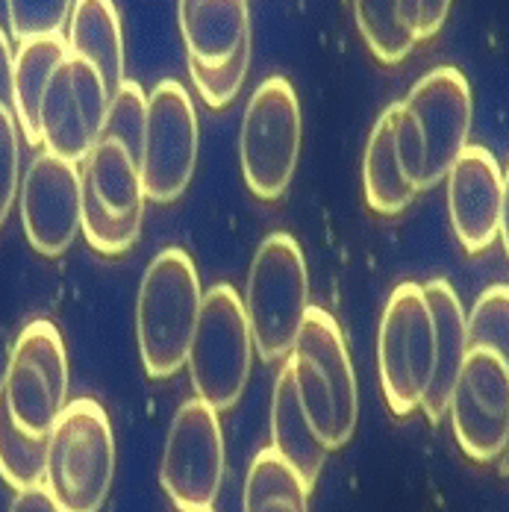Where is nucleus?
I'll return each instance as SVG.
<instances>
[{
	"label": "nucleus",
	"instance_id": "obj_22",
	"mask_svg": "<svg viewBox=\"0 0 509 512\" xmlns=\"http://www.w3.org/2000/svg\"><path fill=\"white\" fill-rule=\"evenodd\" d=\"M362 42L383 65L404 62L421 42L418 0H354Z\"/></svg>",
	"mask_w": 509,
	"mask_h": 512
},
{
	"label": "nucleus",
	"instance_id": "obj_17",
	"mask_svg": "<svg viewBox=\"0 0 509 512\" xmlns=\"http://www.w3.org/2000/svg\"><path fill=\"white\" fill-rule=\"evenodd\" d=\"M421 289L433 315L436 362H433V377L418 410H424L430 424H439L448 415L459 368L468 354V327H465V309L448 280H430V283H421Z\"/></svg>",
	"mask_w": 509,
	"mask_h": 512
},
{
	"label": "nucleus",
	"instance_id": "obj_34",
	"mask_svg": "<svg viewBox=\"0 0 509 512\" xmlns=\"http://www.w3.org/2000/svg\"><path fill=\"white\" fill-rule=\"evenodd\" d=\"M501 242H504V251L509 256V168L504 174V204H501V230H498Z\"/></svg>",
	"mask_w": 509,
	"mask_h": 512
},
{
	"label": "nucleus",
	"instance_id": "obj_19",
	"mask_svg": "<svg viewBox=\"0 0 509 512\" xmlns=\"http://www.w3.org/2000/svg\"><path fill=\"white\" fill-rule=\"evenodd\" d=\"M68 53L101 74L109 98L124 83V33L112 0H74L68 18Z\"/></svg>",
	"mask_w": 509,
	"mask_h": 512
},
{
	"label": "nucleus",
	"instance_id": "obj_3",
	"mask_svg": "<svg viewBox=\"0 0 509 512\" xmlns=\"http://www.w3.org/2000/svg\"><path fill=\"white\" fill-rule=\"evenodd\" d=\"M115 477V436L95 398L68 401L48 436L45 489L62 512H101Z\"/></svg>",
	"mask_w": 509,
	"mask_h": 512
},
{
	"label": "nucleus",
	"instance_id": "obj_15",
	"mask_svg": "<svg viewBox=\"0 0 509 512\" xmlns=\"http://www.w3.org/2000/svg\"><path fill=\"white\" fill-rule=\"evenodd\" d=\"M18 198L30 248L51 259L65 254L80 236L83 224L80 168L62 156L42 151L24 171Z\"/></svg>",
	"mask_w": 509,
	"mask_h": 512
},
{
	"label": "nucleus",
	"instance_id": "obj_32",
	"mask_svg": "<svg viewBox=\"0 0 509 512\" xmlns=\"http://www.w3.org/2000/svg\"><path fill=\"white\" fill-rule=\"evenodd\" d=\"M9 512H62V510H59V504L53 501V495L45 489V483H42V486H33V489H21V492H15Z\"/></svg>",
	"mask_w": 509,
	"mask_h": 512
},
{
	"label": "nucleus",
	"instance_id": "obj_14",
	"mask_svg": "<svg viewBox=\"0 0 509 512\" xmlns=\"http://www.w3.org/2000/svg\"><path fill=\"white\" fill-rule=\"evenodd\" d=\"M448 415L465 457L474 462L498 460L509 430L507 362L489 351H468Z\"/></svg>",
	"mask_w": 509,
	"mask_h": 512
},
{
	"label": "nucleus",
	"instance_id": "obj_24",
	"mask_svg": "<svg viewBox=\"0 0 509 512\" xmlns=\"http://www.w3.org/2000/svg\"><path fill=\"white\" fill-rule=\"evenodd\" d=\"M245 512H309V486L274 448L259 451L251 462Z\"/></svg>",
	"mask_w": 509,
	"mask_h": 512
},
{
	"label": "nucleus",
	"instance_id": "obj_6",
	"mask_svg": "<svg viewBox=\"0 0 509 512\" xmlns=\"http://www.w3.org/2000/svg\"><path fill=\"white\" fill-rule=\"evenodd\" d=\"M83 224L80 233L103 256L127 254L142 233L145 186L139 159L118 139L101 136L83 159Z\"/></svg>",
	"mask_w": 509,
	"mask_h": 512
},
{
	"label": "nucleus",
	"instance_id": "obj_7",
	"mask_svg": "<svg viewBox=\"0 0 509 512\" xmlns=\"http://www.w3.org/2000/svg\"><path fill=\"white\" fill-rule=\"evenodd\" d=\"M301 103L286 77H268L248 101L239 162L248 189L259 201H277L292 186L301 156Z\"/></svg>",
	"mask_w": 509,
	"mask_h": 512
},
{
	"label": "nucleus",
	"instance_id": "obj_20",
	"mask_svg": "<svg viewBox=\"0 0 509 512\" xmlns=\"http://www.w3.org/2000/svg\"><path fill=\"white\" fill-rule=\"evenodd\" d=\"M271 448L280 454V460L289 462L301 474L309 489L315 486L327 460V448L306 418L289 365H283L271 395Z\"/></svg>",
	"mask_w": 509,
	"mask_h": 512
},
{
	"label": "nucleus",
	"instance_id": "obj_12",
	"mask_svg": "<svg viewBox=\"0 0 509 512\" xmlns=\"http://www.w3.org/2000/svg\"><path fill=\"white\" fill-rule=\"evenodd\" d=\"M106 112L109 92L101 74L89 62L68 53L53 71L39 109L45 151L80 165L103 136Z\"/></svg>",
	"mask_w": 509,
	"mask_h": 512
},
{
	"label": "nucleus",
	"instance_id": "obj_23",
	"mask_svg": "<svg viewBox=\"0 0 509 512\" xmlns=\"http://www.w3.org/2000/svg\"><path fill=\"white\" fill-rule=\"evenodd\" d=\"M68 56V42L62 36H42L21 42L15 53V121L30 145H42L39 109L53 71Z\"/></svg>",
	"mask_w": 509,
	"mask_h": 512
},
{
	"label": "nucleus",
	"instance_id": "obj_25",
	"mask_svg": "<svg viewBox=\"0 0 509 512\" xmlns=\"http://www.w3.org/2000/svg\"><path fill=\"white\" fill-rule=\"evenodd\" d=\"M45 465H48V436H33L21 430L0 389V477L15 492L33 489L45 483Z\"/></svg>",
	"mask_w": 509,
	"mask_h": 512
},
{
	"label": "nucleus",
	"instance_id": "obj_31",
	"mask_svg": "<svg viewBox=\"0 0 509 512\" xmlns=\"http://www.w3.org/2000/svg\"><path fill=\"white\" fill-rule=\"evenodd\" d=\"M0 106L15 112V53L3 30H0Z\"/></svg>",
	"mask_w": 509,
	"mask_h": 512
},
{
	"label": "nucleus",
	"instance_id": "obj_36",
	"mask_svg": "<svg viewBox=\"0 0 509 512\" xmlns=\"http://www.w3.org/2000/svg\"><path fill=\"white\" fill-rule=\"evenodd\" d=\"M204 512H212V510H204Z\"/></svg>",
	"mask_w": 509,
	"mask_h": 512
},
{
	"label": "nucleus",
	"instance_id": "obj_4",
	"mask_svg": "<svg viewBox=\"0 0 509 512\" xmlns=\"http://www.w3.org/2000/svg\"><path fill=\"white\" fill-rule=\"evenodd\" d=\"M242 304L256 354L268 362L289 357L309 309L304 251L289 233H271L256 248Z\"/></svg>",
	"mask_w": 509,
	"mask_h": 512
},
{
	"label": "nucleus",
	"instance_id": "obj_16",
	"mask_svg": "<svg viewBox=\"0 0 509 512\" xmlns=\"http://www.w3.org/2000/svg\"><path fill=\"white\" fill-rule=\"evenodd\" d=\"M445 180L454 236L468 254H483L501 230L504 171L498 159L480 145H468Z\"/></svg>",
	"mask_w": 509,
	"mask_h": 512
},
{
	"label": "nucleus",
	"instance_id": "obj_5",
	"mask_svg": "<svg viewBox=\"0 0 509 512\" xmlns=\"http://www.w3.org/2000/svg\"><path fill=\"white\" fill-rule=\"evenodd\" d=\"M186 365L195 395L215 412L233 410L242 401L254 365V339L233 286L218 283L204 295Z\"/></svg>",
	"mask_w": 509,
	"mask_h": 512
},
{
	"label": "nucleus",
	"instance_id": "obj_10",
	"mask_svg": "<svg viewBox=\"0 0 509 512\" xmlns=\"http://www.w3.org/2000/svg\"><path fill=\"white\" fill-rule=\"evenodd\" d=\"M198 112L180 80H162L148 95L145 142L139 156L145 198L153 204L177 201L198 168Z\"/></svg>",
	"mask_w": 509,
	"mask_h": 512
},
{
	"label": "nucleus",
	"instance_id": "obj_27",
	"mask_svg": "<svg viewBox=\"0 0 509 512\" xmlns=\"http://www.w3.org/2000/svg\"><path fill=\"white\" fill-rule=\"evenodd\" d=\"M145 121H148V95L136 80H124L118 92L109 98V112L103 124V136L118 139L130 154L142 156L145 142Z\"/></svg>",
	"mask_w": 509,
	"mask_h": 512
},
{
	"label": "nucleus",
	"instance_id": "obj_13",
	"mask_svg": "<svg viewBox=\"0 0 509 512\" xmlns=\"http://www.w3.org/2000/svg\"><path fill=\"white\" fill-rule=\"evenodd\" d=\"M404 106L412 112L424 139L427 168H424L421 192H427L448 177L459 154L468 148L471 118H474L471 86L459 68L439 65L409 89Z\"/></svg>",
	"mask_w": 509,
	"mask_h": 512
},
{
	"label": "nucleus",
	"instance_id": "obj_35",
	"mask_svg": "<svg viewBox=\"0 0 509 512\" xmlns=\"http://www.w3.org/2000/svg\"><path fill=\"white\" fill-rule=\"evenodd\" d=\"M501 468H504V474L509 477V430H507V442H504V451H501Z\"/></svg>",
	"mask_w": 509,
	"mask_h": 512
},
{
	"label": "nucleus",
	"instance_id": "obj_21",
	"mask_svg": "<svg viewBox=\"0 0 509 512\" xmlns=\"http://www.w3.org/2000/svg\"><path fill=\"white\" fill-rule=\"evenodd\" d=\"M362 189L365 201L380 215H401L418 195L395 142V106H386L377 118L365 156H362Z\"/></svg>",
	"mask_w": 509,
	"mask_h": 512
},
{
	"label": "nucleus",
	"instance_id": "obj_1",
	"mask_svg": "<svg viewBox=\"0 0 509 512\" xmlns=\"http://www.w3.org/2000/svg\"><path fill=\"white\" fill-rule=\"evenodd\" d=\"M298 398L315 436L327 451L351 442L359 421V389L348 342L336 318L321 307L306 309L298 342L289 354Z\"/></svg>",
	"mask_w": 509,
	"mask_h": 512
},
{
	"label": "nucleus",
	"instance_id": "obj_26",
	"mask_svg": "<svg viewBox=\"0 0 509 512\" xmlns=\"http://www.w3.org/2000/svg\"><path fill=\"white\" fill-rule=\"evenodd\" d=\"M468 351H489L509 368V286L486 289L465 315Z\"/></svg>",
	"mask_w": 509,
	"mask_h": 512
},
{
	"label": "nucleus",
	"instance_id": "obj_33",
	"mask_svg": "<svg viewBox=\"0 0 509 512\" xmlns=\"http://www.w3.org/2000/svg\"><path fill=\"white\" fill-rule=\"evenodd\" d=\"M451 3L454 0H418V6H421V42L433 39L445 27Z\"/></svg>",
	"mask_w": 509,
	"mask_h": 512
},
{
	"label": "nucleus",
	"instance_id": "obj_11",
	"mask_svg": "<svg viewBox=\"0 0 509 512\" xmlns=\"http://www.w3.org/2000/svg\"><path fill=\"white\" fill-rule=\"evenodd\" d=\"M224 480V433L218 412L201 398L186 401L165 436L159 483L180 512L212 510Z\"/></svg>",
	"mask_w": 509,
	"mask_h": 512
},
{
	"label": "nucleus",
	"instance_id": "obj_9",
	"mask_svg": "<svg viewBox=\"0 0 509 512\" xmlns=\"http://www.w3.org/2000/svg\"><path fill=\"white\" fill-rule=\"evenodd\" d=\"M0 389L21 430L51 436L68 407V354L53 321L36 318L18 333Z\"/></svg>",
	"mask_w": 509,
	"mask_h": 512
},
{
	"label": "nucleus",
	"instance_id": "obj_8",
	"mask_svg": "<svg viewBox=\"0 0 509 512\" xmlns=\"http://www.w3.org/2000/svg\"><path fill=\"white\" fill-rule=\"evenodd\" d=\"M436 362L433 315L421 283H401L386 301L377 330V368L389 410L409 415L421 407Z\"/></svg>",
	"mask_w": 509,
	"mask_h": 512
},
{
	"label": "nucleus",
	"instance_id": "obj_29",
	"mask_svg": "<svg viewBox=\"0 0 509 512\" xmlns=\"http://www.w3.org/2000/svg\"><path fill=\"white\" fill-rule=\"evenodd\" d=\"M74 0H6L9 33L15 42H30L42 36H62Z\"/></svg>",
	"mask_w": 509,
	"mask_h": 512
},
{
	"label": "nucleus",
	"instance_id": "obj_30",
	"mask_svg": "<svg viewBox=\"0 0 509 512\" xmlns=\"http://www.w3.org/2000/svg\"><path fill=\"white\" fill-rule=\"evenodd\" d=\"M21 189V130L15 112L0 106V227L6 224Z\"/></svg>",
	"mask_w": 509,
	"mask_h": 512
},
{
	"label": "nucleus",
	"instance_id": "obj_2",
	"mask_svg": "<svg viewBox=\"0 0 509 512\" xmlns=\"http://www.w3.org/2000/svg\"><path fill=\"white\" fill-rule=\"evenodd\" d=\"M204 289L183 248H165L148 265L136 298L139 357L153 380L174 377L189 357Z\"/></svg>",
	"mask_w": 509,
	"mask_h": 512
},
{
	"label": "nucleus",
	"instance_id": "obj_28",
	"mask_svg": "<svg viewBox=\"0 0 509 512\" xmlns=\"http://www.w3.org/2000/svg\"><path fill=\"white\" fill-rule=\"evenodd\" d=\"M248 71H251V39L233 53L224 65L206 68V65H198V62H189V77H192L195 89L201 92L206 106H212V109H224V106L236 101V95L242 92V86L248 80Z\"/></svg>",
	"mask_w": 509,
	"mask_h": 512
},
{
	"label": "nucleus",
	"instance_id": "obj_18",
	"mask_svg": "<svg viewBox=\"0 0 509 512\" xmlns=\"http://www.w3.org/2000/svg\"><path fill=\"white\" fill-rule=\"evenodd\" d=\"M177 18L186 59L206 68L224 65L251 39L248 0H180Z\"/></svg>",
	"mask_w": 509,
	"mask_h": 512
}]
</instances>
